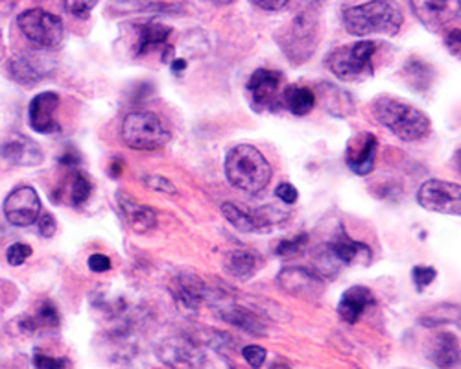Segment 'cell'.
Segmentation results:
<instances>
[{
	"mask_svg": "<svg viewBox=\"0 0 461 369\" xmlns=\"http://www.w3.org/2000/svg\"><path fill=\"white\" fill-rule=\"evenodd\" d=\"M0 158L15 166H37L45 159L41 146L21 133L12 135L0 144Z\"/></svg>",
	"mask_w": 461,
	"mask_h": 369,
	"instance_id": "obj_14",
	"label": "cell"
},
{
	"mask_svg": "<svg viewBox=\"0 0 461 369\" xmlns=\"http://www.w3.org/2000/svg\"><path fill=\"white\" fill-rule=\"evenodd\" d=\"M270 369H292L286 362H281V360H277V362H274L272 365H270Z\"/></svg>",
	"mask_w": 461,
	"mask_h": 369,
	"instance_id": "obj_45",
	"label": "cell"
},
{
	"mask_svg": "<svg viewBox=\"0 0 461 369\" xmlns=\"http://www.w3.org/2000/svg\"><path fill=\"white\" fill-rule=\"evenodd\" d=\"M223 268L229 275H233L240 281H246L257 274L260 268V255L253 249L239 248L227 251L223 256Z\"/></svg>",
	"mask_w": 461,
	"mask_h": 369,
	"instance_id": "obj_22",
	"label": "cell"
},
{
	"mask_svg": "<svg viewBox=\"0 0 461 369\" xmlns=\"http://www.w3.org/2000/svg\"><path fill=\"white\" fill-rule=\"evenodd\" d=\"M376 54L375 41H358L336 49L327 65L341 82H364L373 74V58Z\"/></svg>",
	"mask_w": 461,
	"mask_h": 369,
	"instance_id": "obj_5",
	"label": "cell"
},
{
	"mask_svg": "<svg viewBox=\"0 0 461 369\" xmlns=\"http://www.w3.org/2000/svg\"><path fill=\"white\" fill-rule=\"evenodd\" d=\"M371 305H375L373 292L366 286H353L343 292L338 303V314L345 323H357Z\"/></svg>",
	"mask_w": 461,
	"mask_h": 369,
	"instance_id": "obj_20",
	"label": "cell"
},
{
	"mask_svg": "<svg viewBox=\"0 0 461 369\" xmlns=\"http://www.w3.org/2000/svg\"><path fill=\"white\" fill-rule=\"evenodd\" d=\"M59 107V96L52 91L37 94L28 107L30 128L37 133L50 135L59 131V122L56 119V111Z\"/></svg>",
	"mask_w": 461,
	"mask_h": 369,
	"instance_id": "obj_13",
	"label": "cell"
},
{
	"mask_svg": "<svg viewBox=\"0 0 461 369\" xmlns=\"http://www.w3.org/2000/svg\"><path fill=\"white\" fill-rule=\"evenodd\" d=\"M343 22L349 33L357 37L367 35H397L404 22L402 8L397 0H369V3L345 10Z\"/></svg>",
	"mask_w": 461,
	"mask_h": 369,
	"instance_id": "obj_1",
	"label": "cell"
},
{
	"mask_svg": "<svg viewBox=\"0 0 461 369\" xmlns=\"http://www.w3.org/2000/svg\"><path fill=\"white\" fill-rule=\"evenodd\" d=\"M251 3L266 12H279L290 3V0H251Z\"/></svg>",
	"mask_w": 461,
	"mask_h": 369,
	"instance_id": "obj_42",
	"label": "cell"
},
{
	"mask_svg": "<svg viewBox=\"0 0 461 369\" xmlns=\"http://www.w3.org/2000/svg\"><path fill=\"white\" fill-rule=\"evenodd\" d=\"M445 47L448 49V52L456 58L461 59V28H456L452 32L447 33L445 37Z\"/></svg>",
	"mask_w": 461,
	"mask_h": 369,
	"instance_id": "obj_39",
	"label": "cell"
},
{
	"mask_svg": "<svg viewBox=\"0 0 461 369\" xmlns=\"http://www.w3.org/2000/svg\"><path fill=\"white\" fill-rule=\"evenodd\" d=\"M266 349L264 347H260V346H248V347H244V351H242V356H244V360L253 367V369H260L262 367V364H264V360H266Z\"/></svg>",
	"mask_w": 461,
	"mask_h": 369,
	"instance_id": "obj_37",
	"label": "cell"
},
{
	"mask_svg": "<svg viewBox=\"0 0 461 369\" xmlns=\"http://www.w3.org/2000/svg\"><path fill=\"white\" fill-rule=\"evenodd\" d=\"M209 3H212L214 6H229V4H233L235 0H209Z\"/></svg>",
	"mask_w": 461,
	"mask_h": 369,
	"instance_id": "obj_44",
	"label": "cell"
},
{
	"mask_svg": "<svg viewBox=\"0 0 461 369\" xmlns=\"http://www.w3.org/2000/svg\"><path fill=\"white\" fill-rule=\"evenodd\" d=\"M89 268H91L95 274L109 272V270H111V258H109L107 255L95 253V255L89 256Z\"/></svg>",
	"mask_w": 461,
	"mask_h": 369,
	"instance_id": "obj_40",
	"label": "cell"
},
{
	"mask_svg": "<svg viewBox=\"0 0 461 369\" xmlns=\"http://www.w3.org/2000/svg\"><path fill=\"white\" fill-rule=\"evenodd\" d=\"M159 360L170 369H203L205 353L203 349L186 337H172L159 344Z\"/></svg>",
	"mask_w": 461,
	"mask_h": 369,
	"instance_id": "obj_9",
	"label": "cell"
},
{
	"mask_svg": "<svg viewBox=\"0 0 461 369\" xmlns=\"http://www.w3.org/2000/svg\"><path fill=\"white\" fill-rule=\"evenodd\" d=\"M37 226H40V233L45 238H50L58 231V221L50 212H41L40 218H37Z\"/></svg>",
	"mask_w": 461,
	"mask_h": 369,
	"instance_id": "obj_38",
	"label": "cell"
},
{
	"mask_svg": "<svg viewBox=\"0 0 461 369\" xmlns=\"http://www.w3.org/2000/svg\"><path fill=\"white\" fill-rule=\"evenodd\" d=\"M276 196L281 198L285 203H295L297 198H299V193H297V189L294 187V184L281 183L279 187H277V191H276Z\"/></svg>",
	"mask_w": 461,
	"mask_h": 369,
	"instance_id": "obj_41",
	"label": "cell"
},
{
	"mask_svg": "<svg viewBox=\"0 0 461 369\" xmlns=\"http://www.w3.org/2000/svg\"><path fill=\"white\" fill-rule=\"evenodd\" d=\"M142 183L146 184L148 189L156 191V193L168 194V196H176V194H177V187H176V184H174L170 179H167V177H163V176H159V174L142 176Z\"/></svg>",
	"mask_w": 461,
	"mask_h": 369,
	"instance_id": "obj_30",
	"label": "cell"
},
{
	"mask_svg": "<svg viewBox=\"0 0 461 369\" xmlns=\"http://www.w3.org/2000/svg\"><path fill=\"white\" fill-rule=\"evenodd\" d=\"M373 117L404 142L425 139L432 128L420 109L392 96H378L373 102Z\"/></svg>",
	"mask_w": 461,
	"mask_h": 369,
	"instance_id": "obj_3",
	"label": "cell"
},
{
	"mask_svg": "<svg viewBox=\"0 0 461 369\" xmlns=\"http://www.w3.org/2000/svg\"><path fill=\"white\" fill-rule=\"evenodd\" d=\"M176 302L188 310H196L202 303L209 302L211 290L198 275H179L174 283Z\"/></svg>",
	"mask_w": 461,
	"mask_h": 369,
	"instance_id": "obj_19",
	"label": "cell"
},
{
	"mask_svg": "<svg viewBox=\"0 0 461 369\" xmlns=\"http://www.w3.org/2000/svg\"><path fill=\"white\" fill-rule=\"evenodd\" d=\"M376 152H378L376 137L373 133H360L349 142L345 161H348V166L357 176H367L375 168Z\"/></svg>",
	"mask_w": 461,
	"mask_h": 369,
	"instance_id": "obj_16",
	"label": "cell"
},
{
	"mask_svg": "<svg viewBox=\"0 0 461 369\" xmlns=\"http://www.w3.org/2000/svg\"><path fill=\"white\" fill-rule=\"evenodd\" d=\"M172 33V28L159 21H148L137 26V43H135V54L144 56L151 52L153 49H161L167 45L168 37Z\"/></svg>",
	"mask_w": 461,
	"mask_h": 369,
	"instance_id": "obj_24",
	"label": "cell"
},
{
	"mask_svg": "<svg viewBox=\"0 0 461 369\" xmlns=\"http://www.w3.org/2000/svg\"><path fill=\"white\" fill-rule=\"evenodd\" d=\"M117 202L121 205V211L128 221V226L139 233H149L158 228V214L151 207L139 203L135 198H131L126 193H119L117 194Z\"/></svg>",
	"mask_w": 461,
	"mask_h": 369,
	"instance_id": "obj_17",
	"label": "cell"
},
{
	"mask_svg": "<svg viewBox=\"0 0 461 369\" xmlns=\"http://www.w3.org/2000/svg\"><path fill=\"white\" fill-rule=\"evenodd\" d=\"M33 365L35 369H72V364L68 358H54L43 353L33 355Z\"/></svg>",
	"mask_w": 461,
	"mask_h": 369,
	"instance_id": "obj_34",
	"label": "cell"
},
{
	"mask_svg": "<svg viewBox=\"0 0 461 369\" xmlns=\"http://www.w3.org/2000/svg\"><path fill=\"white\" fill-rule=\"evenodd\" d=\"M91 191H93L91 181L82 172L76 174L74 183H72V203L78 205V207L84 205L89 200Z\"/></svg>",
	"mask_w": 461,
	"mask_h": 369,
	"instance_id": "obj_31",
	"label": "cell"
},
{
	"mask_svg": "<svg viewBox=\"0 0 461 369\" xmlns=\"http://www.w3.org/2000/svg\"><path fill=\"white\" fill-rule=\"evenodd\" d=\"M330 255L336 258L339 265L351 266L358 261H369L371 258V249L364 242L353 240L348 233H339L336 238L330 242Z\"/></svg>",
	"mask_w": 461,
	"mask_h": 369,
	"instance_id": "obj_23",
	"label": "cell"
},
{
	"mask_svg": "<svg viewBox=\"0 0 461 369\" xmlns=\"http://www.w3.org/2000/svg\"><path fill=\"white\" fill-rule=\"evenodd\" d=\"M54 70V63H49L40 56V52H23L10 59V76L23 86H35L41 82L49 72Z\"/></svg>",
	"mask_w": 461,
	"mask_h": 369,
	"instance_id": "obj_15",
	"label": "cell"
},
{
	"mask_svg": "<svg viewBox=\"0 0 461 369\" xmlns=\"http://www.w3.org/2000/svg\"><path fill=\"white\" fill-rule=\"evenodd\" d=\"M283 104L290 111L292 115L304 117L309 115L311 111L316 105V96L309 87H299V86H290L283 93Z\"/></svg>",
	"mask_w": 461,
	"mask_h": 369,
	"instance_id": "obj_26",
	"label": "cell"
},
{
	"mask_svg": "<svg viewBox=\"0 0 461 369\" xmlns=\"http://www.w3.org/2000/svg\"><path fill=\"white\" fill-rule=\"evenodd\" d=\"M17 24L26 40L43 50L58 49L63 43V37H65L63 21L43 8H33V10L23 12L17 17Z\"/></svg>",
	"mask_w": 461,
	"mask_h": 369,
	"instance_id": "obj_6",
	"label": "cell"
},
{
	"mask_svg": "<svg viewBox=\"0 0 461 369\" xmlns=\"http://www.w3.org/2000/svg\"><path fill=\"white\" fill-rule=\"evenodd\" d=\"M121 137L131 150L153 152L170 142V131L151 111H131L126 115Z\"/></svg>",
	"mask_w": 461,
	"mask_h": 369,
	"instance_id": "obj_4",
	"label": "cell"
},
{
	"mask_svg": "<svg viewBox=\"0 0 461 369\" xmlns=\"http://www.w3.org/2000/svg\"><path fill=\"white\" fill-rule=\"evenodd\" d=\"M456 165H457V170L461 172V148H459L457 154H456Z\"/></svg>",
	"mask_w": 461,
	"mask_h": 369,
	"instance_id": "obj_46",
	"label": "cell"
},
{
	"mask_svg": "<svg viewBox=\"0 0 461 369\" xmlns=\"http://www.w3.org/2000/svg\"><path fill=\"white\" fill-rule=\"evenodd\" d=\"M220 316L230 323V325H237L239 328L251 332L255 337H262L266 332V325L249 310L239 307V305H220Z\"/></svg>",
	"mask_w": 461,
	"mask_h": 369,
	"instance_id": "obj_25",
	"label": "cell"
},
{
	"mask_svg": "<svg viewBox=\"0 0 461 369\" xmlns=\"http://www.w3.org/2000/svg\"><path fill=\"white\" fill-rule=\"evenodd\" d=\"M277 281L286 292L294 295H316L323 288V279L318 274L301 266L285 268Z\"/></svg>",
	"mask_w": 461,
	"mask_h": 369,
	"instance_id": "obj_18",
	"label": "cell"
},
{
	"mask_svg": "<svg viewBox=\"0 0 461 369\" xmlns=\"http://www.w3.org/2000/svg\"><path fill=\"white\" fill-rule=\"evenodd\" d=\"M172 67H174V72H181L186 67V61L185 59H174Z\"/></svg>",
	"mask_w": 461,
	"mask_h": 369,
	"instance_id": "obj_43",
	"label": "cell"
},
{
	"mask_svg": "<svg viewBox=\"0 0 461 369\" xmlns=\"http://www.w3.org/2000/svg\"><path fill=\"white\" fill-rule=\"evenodd\" d=\"M404 76L410 82V86L417 91H425L430 87L434 72L432 67L427 65L425 61L420 59H411L406 67H404Z\"/></svg>",
	"mask_w": 461,
	"mask_h": 369,
	"instance_id": "obj_28",
	"label": "cell"
},
{
	"mask_svg": "<svg viewBox=\"0 0 461 369\" xmlns=\"http://www.w3.org/2000/svg\"><path fill=\"white\" fill-rule=\"evenodd\" d=\"M429 356L439 369H456L461 365V346L450 332H441L432 340Z\"/></svg>",
	"mask_w": 461,
	"mask_h": 369,
	"instance_id": "obj_21",
	"label": "cell"
},
{
	"mask_svg": "<svg viewBox=\"0 0 461 369\" xmlns=\"http://www.w3.org/2000/svg\"><path fill=\"white\" fill-rule=\"evenodd\" d=\"M283 74L272 68H258L251 74L248 82V93L251 96V104L255 109H274L281 91Z\"/></svg>",
	"mask_w": 461,
	"mask_h": 369,
	"instance_id": "obj_12",
	"label": "cell"
},
{
	"mask_svg": "<svg viewBox=\"0 0 461 369\" xmlns=\"http://www.w3.org/2000/svg\"><path fill=\"white\" fill-rule=\"evenodd\" d=\"M41 214V198L30 184H21L5 200V216L15 228L35 224Z\"/></svg>",
	"mask_w": 461,
	"mask_h": 369,
	"instance_id": "obj_10",
	"label": "cell"
},
{
	"mask_svg": "<svg viewBox=\"0 0 461 369\" xmlns=\"http://www.w3.org/2000/svg\"><path fill=\"white\" fill-rule=\"evenodd\" d=\"M411 12L430 32H441L461 14V0H410Z\"/></svg>",
	"mask_w": 461,
	"mask_h": 369,
	"instance_id": "obj_11",
	"label": "cell"
},
{
	"mask_svg": "<svg viewBox=\"0 0 461 369\" xmlns=\"http://www.w3.org/2000/svg\"><path fill=\"white\" fill-rule=\"evenodd\" d=\"M417 202L422 209L461 216V184L443 179H430L422 183V187L417 193Z\"/></svg>",
	"mask_w": 461,
	"mask_h": 369,
	"instance_id": "obj_8",
	"label": "cell"
},
{
	"mask_svg": "<svg viewBox=\"0 0 461 369\" xmlns=\"http://www.w3.org/2000/svg\"><path fill=\"white\" fill-rule=\"evenodd\" d=\"M225 176L235 189L257 194L270 184L274 170L258 148L239 144L233 150H229L225 158Z\"/></svg>",
	"mask_w": 461,
	"mask_h": 369,
	"instance_id": "obj_2",
	"label": "cell"
},
{
	"mask_svg": "<svg viewBox=\"0 0 461 369\" xmlns=\"http://www.w3.org/2000/svg\"><path fill=\"white\" fill-rule=\"evenodd\" d=\"M318 37V17L311 10L297 15L285 33L283 40H279L286 50V56L294 63H301L306 58H311L316 47Z\"/></svg>",
	"mask_w": 461,
	"mask_h": 369,
	"instance_id": "obj_7",
	"label": "cell"
},
{
	"mask_svg": "<svg viewBox=\"0 0 461 369\" xmlns=\"http://www.w3.org/2000/svg\"><path fill=\"white\" fill-rule=\"evenodd\" d=\"M411 275H413V283H415L417 290H422V288H427L429 284L434 283L438 272L432 266H415Z\"/></svg>",
	"mask_w": 461,
	"mask_h": 369,
	"instance_id": "obj_36",
	"label": "cell"
},
{
	"mask_svg": "<svg viewBox=\"0 0 461 369\" xmlns=\"http://www.w3.org/2000/svg\"><path fill=\"white\" fill-rule=\"evenodd\" d=\"M6 256H8V263L12 266H21L26 263V258L32 256V248L28 244H23V242H15L8 248L6 251Z\"/></svg>",
	"mask_w": 461,
	"mask_h": 369,
	"instance_id": "obj_35",
	"label": "cell"
},
{
	"mask_svg": "<svg viewBox=\"0 0 461 369\" xmlns=\"http://www.w3.org/2000/svg\"><path fill=\"white\" fill-rule=\"evenodd\" d=\"M221 214L225 216V220L230 226L242 233H258L262 230V224L253 214L242 211L239 205L230 203V202L221 203Z\"/></svg>",
	"mask_w": 461,
	"mask_h": 369,
	"instance_id": "obj_27",
	"label": "cell"
},
{
	"mask_svg": "<svg viewBox=\"0 0 461 369\" xmlns=\"http://www.w3.org/2000/svg\"><path fill=\"white\" fill-rule=\"evenodd\" d=\"M98 0H65V8L68 14L78 19H87L96 8Z\"/></svg>",
	"mask_w": 461,
	"mask_h": 369,
	"instance_id": "obj_33",
	"label": "cell"
},
{
	"mask_svg": "<svg viewBox=\"0 0 461 369\" xmlns=\"http://www.w3.org/2000/svg\"><path fill=\"white\" fill-rule=\"evenodd\" d=\"M23 327L30 332L35 330V328H41V327L56 328V327H59V312L50 302H45V303H41L40 310H37L35 318H30V320L23 321Z\"/></svg>",
	"mask_w": 461,
	"mask_h": 369,
	"instance_id": "obj_29",
	"label": "cell"
},
{
	"mask_svg": "<svg viewBox=\"0 0 461 369\" xmlns=\"http://www.w3.org/2000/svg\"><path fill=\"white\" fill-rule=\"evenodd\" d=\"M306 244H309V235L301 233V235H297L294 238L279 242L277 248H276V253L279 256H294V255H299L306 248Z\"/></svg>",
	"mask_w": 461,
	"mask_h": 369,
	"instance_id": "obj_32",
	"label": "cell"
}]
</instances>
